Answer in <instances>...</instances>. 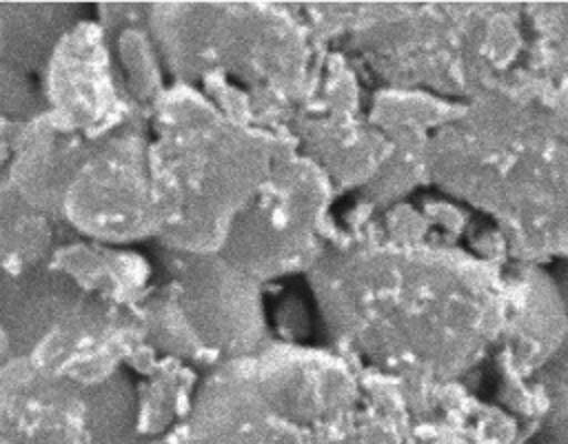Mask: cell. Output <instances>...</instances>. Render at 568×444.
Listing matches in <instances>:
<instances>
[{
  "mask_svg": "<svg viewBox=\"0 0 568 444\" xmlns=\"http://www.w3.org/2000/svg\"><path fill=\"white\" fill-rule=\"evenodd\" d=\"M331 269L326 297L335 324L373 362L402 375L464 373L508 320L499 275L459 249L366 244Z\"/></svg>",
  "mask_w": 568,
  "mask_h": 444,
  "instance_id": "6da1fadb",
  "label": "cell"
},
{
  "mask_svg": "<svg viewBox=\"0 0 568 444\" xmlns=\"http://www.w3.org/2000/svg\"><path fill=\"white\" fill-rule=\"evenodd\" d=\"M442 186L532 253H568V84L506 75L426 142Z\"/></svg>",
  "mask_w": 568,
  "mask_h": 444,
  "instance_id": "7a4b0ae2",
  "label": "cell"
},
{
  "mask_svg": "<svg viewBox=\"0 0 568 444\" xmlns=\"http://www.w3.org/2000/svg\"><path fill=\"white\" fill-rule=\"evenodd\" d=\"M359 33L371 64L399 87L470 95L490 91L517 58V11L495 4L373 7Z\"/></svg>",
  "mask_w": 568,
  "mask_h": 444,
  "instance_id": "3957f363",
  "label": "cell"
},
{
  "mask_svg": "<svg viewBox=\"0 0 568 444\" xmlns=\"http://www.w3.org/2000/svg\"><path fill=\"white\" fill-rule=\"evenodd\" d=\"M552 78L568 84V4H550L535 11Z\"/></svg>",
  "mask_w": 568,
  "mask_h": 444,
  "instance_id": "277c9868",
  "label": "cell"
},
{
  "mask_svg": "<svg viewBox=\"0 0 568 444\" xmlns=\"http://www.w3.org/2000/svg\"><path fill=\"white\" fill-rule=\"evenodd\" d=\"M559 289L564 291V306H566V317H568V275H566V282Z\"/></svg>",
  "mask_w": 568,
  "mask_h": 444,
  "instance_id": "5b68a950",
  "label": "cell"
},
{
  "mask_svg": "<svg viewBox=\"0 0 568 444\" xmlns=\"http://www.w3.org/2000/svg\"><path fill=\"white\" fill-rule=\"evenodd\" d=\"M470 444H473V442H470ZM477 444H479V442H477Z\"/></svg>",
  "mask_w": 568,
  "mask_h": 444,
  "instance_id": "8992f818",
  "label": "cell"
}]
</instances>
